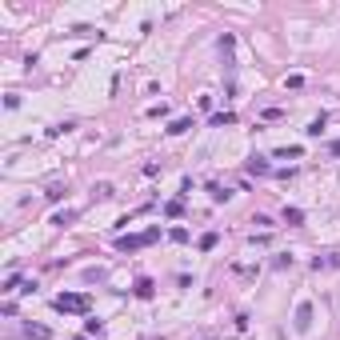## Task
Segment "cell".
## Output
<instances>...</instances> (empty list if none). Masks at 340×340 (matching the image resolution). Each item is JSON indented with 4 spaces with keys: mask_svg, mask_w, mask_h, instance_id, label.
I'll use <instances>...</instances> for the list:
<instances>
[{
    "mask_svg": "<svg viewBox=\"0 0 340 340\" xmlns=\"http://www.w3.org/2000/svg\"><path fill=\"white\" fill-rule=\"evenodd\" d=\"M52 308L56 312H80V316H88L92 300H88V292H60L56 300H52Z\"/></svg>",
    "mask_w": 340,
    "mask_h": 340,
    "instance_id": "cell-1",
    "label": "cell"
},
{
    "mask_svg": "<svg viewBox=\"0 0 340 340\" xmlns=\"http://www.w3.org/2000/svg\"><path fill=\"white\" fill-rule=\"evenodd\" d=\"M308 328H312V304L300 300L296 304V332H308Z\"/></svg>",
    "mask_w": 340,
    "mask_h": 340,
    "instance_id": "cell-2",
    "label": "cell"
},
{
    "mask_svg": "<svg viewBox=\"0 0 340 340\" xmlns=\"http://www.w3.org/2000/svg\"><path fill=\"white\" fill-rule=\"evenodd\" d=\"M144 244H148V240H144V232H140V236H120V240H116V248H120V252H136V248H144Z\"/></svg>",
    "mask_w": 340,
    "mask_h": 340,
    "instance_id": "cell-3",
    "label": "cell"
},
{
    "mask_svg": "<svg viewBox=\"0 0 340 340\" xmlns=\"http://www.w3.org/2000/svg\"><path fill=\"white\" fill-rule=\"evenodd\" d=\"M132 292H136V296H140V300H152V296H156V284L148 280V276H140V280L132 284Z\"/></svg>",
    "mask_w": 340,
    "mask_h": 340,
    "instance_id": "cell-4",
    "label": "cell"
},
{
    "mask_svg": "<svg viewBox=\"0 0 340 340\" xmlns=\"http://www.w3.org/2000/svg\"><path fill=\"white\" fill-rule=\"evenodd\" d=\"M248 172H252V176H268V172H272V164H268L264 156H252V160H248Z\"/></svg>",
    "mask_w": 340,
    "mask_h": 340,
    "instance_id": "cell-5",
    "label": "cell"
},
{
    "mask_svg": "<svg viewBox=\"0 0 340 340\" xmlns=\"http://www.w3.org/2000/svg\"><path fill=\"white\" fill-rule=\"evenodd\" d=\"M208 124H212V128H228V124H236V112H212Z\"/></svg>",
    "mask_w": 340,
    "mask_h": 340,
    "instance_id": "cell-6",
    "label": "cell"
},
{
    "mask_svg": "<svg viewBox=\"0 0 340 340\" xmlns=\"http://www.w3.org/2000/svg\"><path fill=\"white\" fill-rule=\"evenodd\" d=\"M24 336H28V340H48L52 332H48L44 324H28V328H24Z\"/></svg>",
    "mask_w": 340,
    "mask_h": 340,
    "instance_id": "cell-7",
    "label": "cell"
},
{
    "mask_svg": "<svg viewBox=\"0 0 340 340\" xmlns=\"http://www.w3.org/2000/svg\"><path fill=\"white\" fill-rule=\"evenodd\" d=\"M324 124H328V116L320 112L316 120H312V124H308V128H304V136H320V132H324Z\"/></svg>",
    "mask_w": 340,
    "mask_h": 340,
    "instance_id": "cell-8",
    "label": "cell"
},
{
    "mask_svg": "<svg viewBox=\"0 0 340 340\" xmlns=\"http://www.w3.org/2000/svg\"><path fill=\"white\" fill-rule=\"evenodd\" d=\"M284 224H304V208H284Z\"/></svg>",
    "mask_w": 340,
    "mask_h": 340,
    "instance_id": "cell-9",
    "label": "cell"
},
{
    "mask_svg": "<svg viewBox=\"0 0 340 340\" xmlns=\"http://www.w3.org/2000/svg\"><path fill=\"white\" fill-rule=\"evenodd\" d=\"M84 332H88V336H100V332H104V320L88 316V320H84Z\"/></svg>",
    "mask_w": 340,
    "mask_h": 340,
    "instance_id": "cell-10",
    "label": "cell"
},
{
    "mask_svg": "<svg viewBox=\"0 0 340 340\" xmlns=\"http://www.w3.org/2000/svg\"><path fill=\"white\" fill-rule=\"evenodd\" d=\"M188 128H192V120H188V116H180V120H172V124H168V132H172V136L188 132Z\"/></svg>",
    "mask_w": 340,
    "mask_h": 340,
    "instance_id": "cell-11",
    "label": "cell"
},
{
    "mask_svg": "<svg viewBox=\"0 0 340 340\" xmlns=\"http://www.w3.org/2000/svg\"><path fill=\"white\" fill-rule=\"evenodd\" d=\"M208 192H212V200H216V204L232 200V192H228V188H220V184H208Z\"/></svg>",
    "mask_w": 340,
    "mask_h": 340,
    "instance_id": "cell-12",
    "label": "cell"
},
{
    "mask_svg": "<svg viewBox=\"0 0 340 340\" xmlns=\"http://www.w3.org/2000/svg\"><path fill=\"white\" fill-rule=\"evenodd\" d=\"M216 240H220L216 232H204V236H200V252H212V248H216Z\"/></svg>",
    "mask_w": 340,
    "mask_h": 340,
    "instance_id": "cell-13",
    "label": "cell"
},
{
    "mask_svg": "<svg viewBox=\"0 0 340 340\" xmlns=\"http://www.w3.org/2000/svg\"><path fill=\"white\" fill-rule=\"evenodd\" d=\"M168 240L172 244H188V228H168Z\"/></svg>",
    "mask_w": 340,
    "mask_h": 340,
    "instance_id": "cell-14",
    "label": "cell"
},
{
    "mask_svg": "<svg viewBox=\"0 0 340 340\" xmlns=\"http://www.w3.org/2000/svg\"><path fill=\"white\" fill-rule=\"evenodd\" d=\"M300 152H304V148H300V144H292V148H280V152H276V156H288V160H300Z\"/></svg>",
    "mask_w": 340,
    "mask_h": 340,
    "instance_id": "cell-15",
    "label": "cell"
},
{
    "mask_svg": "<svg viewBox=\"0 0 340 340\" xmlns=\"http://www.w3.org/2000/svg\"><path fill=\"white\" fill-rule=\"evenodd\" d=\"M164 212H168V216H180V212H184V200H168Z\"/></svg>",
    "mask_w": 340,
    "mask_h": 340,
    "instance_id": "cell-16",
    "label": "cell"
},
{
    "mask_svg": "<svg viewBox=\"0 0 340 340\" xmlns=\"http://www.w3.org/2000/svg\"><path fill=\"white\" fill-rule=\"evenodd\" d=\"M16 288H20V276H16V272H12V276H8V280L0 284V292H16Z\"/></svg>",
    "mask_w": 340,
    "mask_h": 340,
    "instance_id": "cell-17",
    "label": "cell"
},
{
    "mask_svg": "<svg viewBox=\"0 0 340 340\" xmlns=\"http://www.w3.org/2000/svg\"><path fill=\"white\" fill-rule=\"evenodd\" d=\"M328 152H332V156H340V140H332V144H328Z\"/></svg>",
    "mask_w": 340,
    "mask_h": 340,
    "instance_id": "cell-18",
    "label": "cell"
},
{
    "mask_svg": "<svg viewBox=\"0 0 340 340\" xmlns=\"http://www.w3.org/2000/svg\"><path fill=\"white\" fill-rule=\"evenodd\" d=\"M72 340H88V336H72Z\"/></svg>",
    "mask_w": 340,
    "mask_h": 340,
    "instance_id": "cell-19",
    "label": "cell"
}]
</instances>
